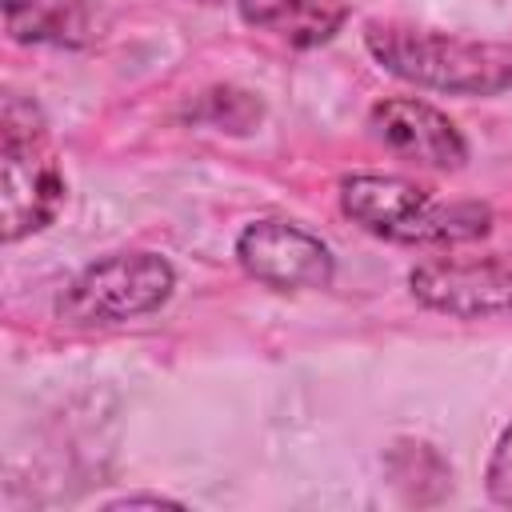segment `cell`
<instances>
[{
	"instance_id": "6da1fadb",
	"label": "cell",
	"mask_w": 512,
	"mask_h": 512,
	"mask_svg": "<svg viewBox=\"0 0 512 512\" xmlns=\"http://www.w3.org/2000/svg\"><path fill=\"white\" fill-rule=\"evenodd\" d=\"M360 36L368 56L412 88L480 100L512 88V44L504 40L460 36L408 20H368Z\"/></svg>"
},
{
	"instance_id": "7a4b0ae2",
	"label": "cell",
	"mask_w": 512,
	"mask_h": 512,
	"mask_svg": "<svg viewBox=\"0 0 512 512\" xmlns=\"http://www.w3.org/2000/svg\"><path fill=\"white\" fill-rule=\"evenodd\" d=\"M340 212L388 244H472L492 232V208L480 200H440L432 188L392 172H352L336 184Z\"/></svg>"
},
{
	"instance_id": "3957f363",
	"label": "cell",
	"mask_w": 512,
	"mask_h": 512,
	"mask_svg": "<svg viewBox=\"0 0 512 512\" xmlns=\"http://www.w3.org/2000/svg\"><path fill=\"white\" fill-rule=\"evenodd\" d=\"M68 196L52 128L36 100L8 92L0 104V236L20 244L56 224Z\"/></svg>"
},
{
	"instance_id": "277c9868",
	"label": "cell",
	"mask_w": 512,
	"mask_h": 512,
	"mask_svg": "<svg viewBox=\"0 0 512 512\" xmlns=\"http://www.w3.org/2000/svg\"><path fill=\"white\" fill-rule=\"evenodd\" d=\"M176 292V268L160 252L124 248L88 260L56 296V320L68 328H112L152 316Z\"/></svg>"
},
{
	"instance_id": "5b68a950",
	"label": "cell",
	"mask_w": 512,
	"mask_h": 512,
	"mask_svg": "<svg viewBox=\"0 0 512 512\" xmlns=\"http://www.w3.org/2000/svg\"><path fill=\"white\" fill-rule=\"evenodd\" d=\"M236 264L272 292H320L336 280L332 248L296 220L260 216L236 236Z\"/></svg>"
},
{
	"instance_id": "8992f818",
	"label": "cell",
	"mask_w": 512,
	"mask_h": 512,
	"mask_svg": "<svg viewBox=\"0 0 512 512\" xmlns=\"http://www.w3.org/2000/svg\"><path fill=\"white\" fill-rule=\"evenodd\" d=\"M408 292L428 312L488 320L512 312V256H436L408 272Z\"/></svg>"
},
{
	"instance_id": "52a82bcc",
	"label": "cell",
	"mask_w": 512,
	"mask_h": 512,
	"mask_svg": "<svg viewBox=\"0 0 512 512\" xmlns=\"http://www.w3.org/2000/svg\"><path fill=\"white\" fill-rule=\"evenodd\" d=\"M368 136L392 156L436 172H460L468 164V140L448 112L420 96H384L368 108Z\"/></svg>"
},
{
	"instance_id": "ba28073f",
	"label": "cell",
	"mask_w": 512,
	"mask_h": 512,
	"mask_svg": "<svg viewBox=\"0 0 512 512\" xmlns=\"http://www.w3.org/2000/svg\"><path fill=\"white\" fill-rule=\"evenodd\" d=\"M236 12L252 32L288 48H320L344 28L348 0H236Z\"/></svg>"
},
{
	"instance_id": "9c48e42d",
	"label": "cell",
	"mask_w": 512,
	"mask_h": 512,
	"mask_svg": "<svg viewBox=\"0 0 512 512\" xmlns=\"http://www.w3.org/2000/svg\"><path fill=\"white\" fill-rule=\"evenodd\" d=\"M4 32L36 48H84L96 36L88 0H0Z\"/></svg>"
},
{
	"instance_id": "30bf717a",
	"label": "cell",
	"mask_w": 512,
	"mask_h": 512,
	"mask_svg": "<svg viewBox=\"0 0 512 512\" xmlns=\"http://www.w3.org/2000/svg\"><path fill=\"white\" fill-rule=\"evenodd\" d=\"M384 476L408 504H436L452 492V464L428 440L400 436L384 452Z\"/></svg>"
},
{
	"instance_id": "8fae6325",
	"label": "cell",
	"mask_w": 512,
	"mask_h": 512,
	"mask_svg": "<svg viewBox=\"0 0 512 512\" xmlns=\"http://www.w3.org/2000/svg\"><path fill=\"white\" fill-rule=\"evenodd\" d=\"M484 492L492 504L512 508V424L492 444V456L484 464Z\"/></svg>"
},
{
	"instance_id": "7c38bea8",
	"label": "cell",
	"mask_w": 512,
	"mask_h": 512,
	"mask_svg": "<svg viewBox=\"0 0 512 512\" xmlns=\"http://www.w3.org/2000/svg\"><path fill=\"white\" fill-rule=\"evenodd\" d=\"M104 508H184V504L172 496H160V492H124V496L108 500Z\"/></svg>"
},
{
	"instance_id": "4fadbf2b",
	"label": "cell",
	"mask_w": 512,
	"mask_h": 512,
	"mask_svg": "<svg viewBox=\"0 0 512 512\" xmlns=\"http://www.w3.org/2000/svg\"><path fill=\"white\" fill-rule=\"evenodd\" d=\"M188 4H204V8H216V4H224V0H188Z\"/></svg>"
}]
</instances>
